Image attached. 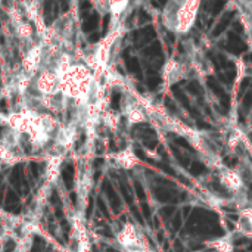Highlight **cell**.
<instances>
[{
  "instance_id": "6da1fadb",
  "label": "cell",
  "mask_w": 252,
  "mask_h": 252,
  "mask_svg": "<svg viewBox=\"0 0 252 252\" xmlns=\"http://www.w3.org/2000/svg\"><path fill=\"white\" fill-rule=\"evenodd\" d=\"M118 242L127 252H148V244L142 238V233L131 224H126L118 235Z\"/></svg>"
},
{
  "instance_id": "7a4b0ae2",
  "label": "cell",
  "mask_w": 252,
  "mask_h": 252,
  "mask_svg": "<svg viewBox=\"0 0 252 252\" xmlns=\"http://www.w3.org/2000/svg\"><path fill=\"white\" fill-rule=\"evenodd\" d=\"M207 81H208V87H210V89L216 93V96L220 99V103H221V106L224 108V111H227V109L230 108V97H229V94L224 92L223 86H221L214 77H208Z\"/></svg>"
},
{
  "instance_id": "3957f363",
  "label": "cell",
  "mask_w": 252,
  "mask_h": 252,
  "mask_svg": "<svg viewBox=\"0 0 252 252\" xmlns=\"http://www.w3.org/2000/svg\"><path fill=\"white\" fill-rule=\"evenodd\" d=\"M238 230L242 235L252 238V208H247L241 213L238 219Z\"/></svg>"
},
{
  "instance_id": "277c9868",
  "label": "cell",
  "mask_w": 252,
  "mask_h": 252,
  "mask_svg": "<svg viewBox=\"0 0 252 252\" xmlns=\"http://www.w3.org/2000/svg\"><path fill=\"white\" fill-rule=\"evenodd\" d=\"M59 10H61V7H59V3L58 1H55V0H46L44 1L43 12H44V21H46L47 25H50L56 19Z\"/></svg>"
},
{
  "instance_id": "5b68a950",
  "label": "cell",
  "mask_w": 252,
  "mask_h": 252,
  "mask_svg": "<svg viewBox=\"0 0 252 252\" xmlns=\"http://www.w3.org/2000/svg\"><path fill=\"white\" fill-rule=\"evenodd\" d=\"M154 37H155V30L151 25L142 28L140 31H134V34H133L134 43L137 46H143L145 43H149Z\"/></svg>"
},
{
  "instance_id": "8992f818",
  "label": "cell",
  "mask_w": 252,
  "mask_h": 252,
  "mask_svg": "<svg viewBox=\"0 0 252 252\" xmlns=\"http://www.w3.org/2000/svg\"><path fill=\"white\" fill-rule=\"evenodd\" d=\"M227 50L230 53L235 55H241L244 52H247V44L241 40V37H238L235 32L229 34V40H227Z\"/></svg>"
},
{
  "instance_id": "52a82bcc",
  "label": "cell",
  "mask_w": 252,
  "mask_h": 252,
  "mask_svg": "<svg viewBox=\"0 0 252 252\" xmlns=\"http://www.w3.org/2000/svg\"><path fill=\"white\" fill-rule=\"evenodd\" d=\"M124 56H126V66H127V69L131 74H134L139 78H142V68H140L139 59L134 58V56H128V52H124Z\"/></svg>"
},
{
  "instance_id": "ba28073f",
  "label": "cell",
  "mask_w": 252,
  "mask_h": 252,
  "mask_svg": "<svg viewBox=\"0 0 252 252\" xmlns=\"http://www.w3.org/2000/svg\"><path fill=\"white\" fill-rule=\"evenodd\" d=\"M233 16H235V12H227L219 22H217V25L214 27V30H213V35L214 37H219L229 25H230V22H232V19H233Z\"/></svg>"
},
{
  "instance_id": "9c48e42d",
  "label": "cell",
  "mask_w": 252,
  "mask_h": 252,
  "mask_svg": "<svg viewBox=\"0 0 252 252\" xmlns=\"http://www.w3.org/2000/svg\"><path fill=\"white\" fill-rule=\"evenodd\" d=\"M99 25V13L97 12H92L90 15H87L84 18V24H83V31L86 32H92L93 30H96Z\"/></svg>"
},
{
  "instance_id": "30bf717a",
  "label": "cell",
  "mask_w": 252,
  "mask_h": 252,
  "mask_svg": "<svg viewBox=\"0 0 252 252\" xmlns=\"http://www.w3.org/2000/svg\"><path fill=\"white\" fill-rule=\"evenodd\" d=\"M173 93L176 94V97L179 99V102L188 109V111H190L192 114H195V115H198V112H196V109H193L192 106H190V102H189V99H188V96L183 93V90L182 89H179V86H174L173 87Z\"/></svg>"
},
{
  "instance_id": "8fae6325",
  "label": "cell",
  "mask_w": 252,
  "mask_h": 252,
  "mask_svg": "<svg viewBox=\"0 0 252 252\" xmlns=\"http://www.w3.org/2000/svg\"><path fill=\"white\" fill-rule=\"evenodd\" d=\"M143 55H145V56H154V58L162 56V47H161V43H159V41H154L151 46H148V47L143 50Z\"/></svg>"
},
{
  "instance_id": "7c38bea8",
  "label": "cell",
  "mask_w": 252,
  "mask_h": 252,
  "mask_svg": "<svg viewBox=\"0 0 252 252\" xmlns=\"http://www.w3.org/2000/svg\"><path fill=\"white\" fill-rule=\"evenodd\" d=\"M211 1H213L211 3V13L213 15H219L227 3V0H211Z\"/></svg>"
},
{
  "instance_id": "4fadbf2b",
  "label": "cell",
  "mask_w": 252,
  "mask_h": 252,
  "mask_svg": "<svg viewBox=\"0 0 252 252\" xmlns=\"http://www.w3.org/2000/svg\"><path fill=\"white\" fill-rule=\"evenodd\" d=\"M159 83H161V80H159L158 75H149V77L146 78V86H148L151 90H155V89L159 86Z\"/></svg>"
},
{
  "instance_id": "5bb4252c",
  "label": "cell",
  "mask_w": 252,
  "mask_h": 252,
  "mask_svg": "<svg viewBox=\"0 0 252 252\" xmlns=\"http://www.w3.org/2000/svg\"><path fill=\"white\" fill-rule=\"evenodd\" d=\"M90 7H92V4H90L89 0H81L80 1V13H81L83 18L87 16V10H90Z\"/></svg>"
},
{
  "instance_id": "9a60e30c",
  "label": "cell",
  "mask_w": 252,
  "mask_h": 252,
  "mask_svg": "<svg viewBox=\"0 0 252 252\" xmlns=\"http://www.w3.org/2000/svg\"><path fill=\"white\" fill-rule=\"evenodd\" d=\"M189 90H190L193 94H196V96H201V93H202V89H201V86H199V83H198V81H192V83H189Z\"/></svg>"
},
{
  "instance_id": "2e32d148",
  "label": "cell",
  "mask_w": 252,
  "mask_h": 252,
  "mask_svg": "<svg viewBox=\"0 0 252 252\" xmlns=\"http://www.w3.org/2000/svg\"><path fill=\"white\" fill-rule=\"evenodd\" d=\"M120 100H121V94L118 92H114L112 93V97H111V106L114 109H118L120 108Z\"/></svg>"
},
{
  "instance_id": "e0dca14e",
  "label": "cell",
  "mask_w": 252,
  "mask_h": 252,
  "mask_svg": "<svg viewBox=\"0 0 252 252\" xmlns=\"http://www.w3.org/2000/svg\"><path fill=\"white\" fill-rule=\"evenodd\" d=\"M252 106V90H248L247 94H244V108L250 109Z\"/></svg>"
},
{
  "instance_id": "ac0fdd59",
  "label": "cell",
  "mask_w": 252,
  "mask_h": 252,
  "mask_svg": "<svg viewBox=\"0 0 252 252\" xmlns=\"http://www.w3.org/2000/svg\"><path fill=\"white\" fill-rule=\"evenodd\" d=\"M250 83H251V78H244V80H242L241 87H239V97H241V96L244 97V94H245V92H247V89H248Z\"/></svg>"
},
{
  "instance_id": "d6986e66",
  "label": "cell",
  "mask_w": 252,
  "mask_h": 252,
  "mask_svg": "<svg viewBox=\"0 0 252 252\" xmlns=\"http://www.w3.org/2000/svg\"><path fill=\"white\" fill-rule=\"evenodd\" d=\"M165 108H167V111L171 112V114H176V112H177L176 105H174V102H173L171 99H165Z\"/></svg>"
},
{
  "instance_id": "ffe728a7",
  "label": "cell",
  "mask_w": 252,
  "mask_h": 252,
  "mask_svg": "<svg viewBox=\"0 0 252 252\" xmlns=\"http://www.w3.org/2000/svg\"><path fill=\"white\" fill-rule=\"evenodd\" d=\"M58 3L62 12H66L69 9V0H58Z\"/></svg>"
},
{
  "instance_id": "44dd1931",
  "label": "cell",
  "mask_w": 252,
  "mask_h": 252,
  "mask_svg": "<svg viewBox=\"0 0 252 252\" xmlns=\"http://www.w3.org/2000/svg\"><path fill=\"white\" fill-rule=\"evenodd\" d=\"M99 38H100V35H99L97 32H92V34L89 35V41H90V43H96V41H99Z\"/></svg>"
},
{
  "instance_id": "7402d4cb",
  "label": "cell",
  "mask_w": 252,
  "mask_h": 252,
  "mask_svg": "<svg viewBox=\"0 0 252 252\" xmlns=\"http://www.w3.org/2000/svg\"><path fill=\"white\" fill-rule=\"evenodd\" d=\"M167 1H168V0H152V4H154L155 7H161V6L167 4Z\"/></svg>"
},
{
  "instance_id": "603a6c76",
  "label": "cell",
  "mask_w": 252,
  "mask_h": 252,
  "mask_svg": "<svg viewBox=\"0 0 252 252\" xmlns=\"http://www.w3.org/2000/svg\"><path fill=\"white\" fill-rule=\"evenodd\" d=\"M145 21H151V16L146 13V12H140V22H145Z\"/></svg>"
},
{
  "instance_id": "cb8c5ba5",
  "label": "cell",
  "mask_w": 252,
  "mask_h": 252,
  "mask_svg": "<svg viewBox=\"0 0 252 252\" xmlns=\"http://www.w3.org/2000/svg\"><path fill=\"white\" fill-rule=\"evenodd\" d=\"M109 19H111V16H109V15H106V16L103 18V32H106V30H108V25H109Z\"/></svg>"
},
{
  "instance_id": "d4e9b609",
  "label": "cell",
  "mask_w": 252,
  "mask_h": 252,
  "mask_svg": "<svg viewBox=\"0 0 252 252\" xmlns=\"http://www.w3.org/2000/svg\"><path fill=\"white\" fill-rule=\"evenodd\" d=\"M235 27H236V31H242V25L239 22H235Z\"/></svg>"
},
{
  "instance_id": "484cf974",
  "label": "cell",
  "mask_w": 252,
  "mask_h": 252,
  "mask_svg": "<svg viewBox=\"0 0 252 252\" xmlns=\"http://www.w3.org/2000/svg\"><path fill=\"white\" fill-rule=\"evenodd\" d=\"M0 106L4 109V108H6V100H1V102H0Z\"/></svg>"
}]
</instances>
